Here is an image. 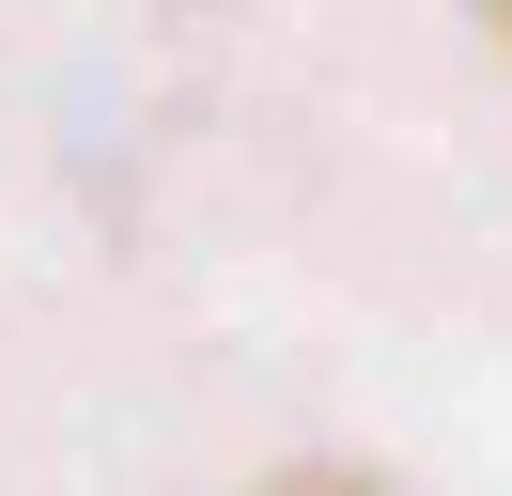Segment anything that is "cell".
I'll return each mask as SVG.
<instances>
[{
    "instance_id": "1",
    "label": "cell",
    "mask_w": 512,
    "mask_h": 496,
    "mask_svg": "<svg viewBox=\"0 0 512 496\" xmlns=\"http://www.w3.org/2000/svg\"><path fill=\"white\" fill-rule=\"evenodd\" d=\"M264 496H373L357 465H295V481H264Z\"/></svg>"
},
{
    "instance_id": "2",
    "label": "cell",
    "mask_w": 512,
    "mask_h": 496,
    "mask_svg": "<svg viewBox=\"0 0 512 496\" xmlns=\"http://www.w3.org/2000/svg\"><path fill=\"white\" fill-rule=\"evenodd\" d=\"M481 31H497V47H512V0H481Z\"/></svg>"
}]
</instances>
